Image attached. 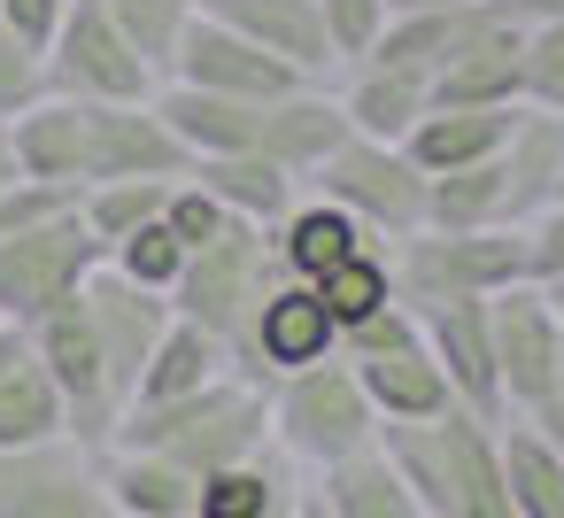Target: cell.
Listing matches in <instances>:
<instances>
[{
	"label": "cell",
	"mask_w": 564,
	"mask_h": 518,
	"mask_svg": "<svg viewBox=\"0 0 564 518\" xmlns=\"http://www.w3.org/2000/svg\"><path fill=\"white\" fill-rule=\"evenodd\" d=\"M109 271H124L132 287H155V294H171V279L186 271V240H178L163 217H148L132 240H117V248H109Z\"/></svg>",
	"instance_id": "40"
},
{
	"label": "cell",
	"mask_w": 564,
	"mask_h": 518,
	"mask_svg": "<svg viewBox=\"0 0 564 518\" xmlns=\"http://www.w3.org/2000/svg\"><path fill=\"white\" fill-rule=\"evenodd\" d=\"M63 209H78V186L17 179L9 194H0V240H9V233H32V225H47V217H63Z\"/></svg>",
	"instance_id": "43"
},
{
	"label": "cell",
	"mask_w": 564,
	"mask_h": 518,
	"mask_svg": "<svg viewBox=\"0 0 564 518\" xmlns=\"http://www.w3.org/2000/svg\"><path fill=\"white\" fill-rule=\"evenodd\" d=\"M163 86H194V94H225V101H279L302 78L279 55H263L256 40H240L232 24H217V17L194 9V24L178 32V55H171Z\"/></svg>",
	"instance_id": "12"
},
{
	"label": "cell",
	"mask_w": 564,
	"mask_h": 518,
	"mask_svg": "<svg viewBox=\"0 0 564 518\" xmlns=\"http://www.w3.org/2000/svg\"><path fill=\"white\" fill-rule=\"evenodd\" d=\"M24 348H32V341H24V333H17V325H0V371H9V364H17V356H24Z\"/></svg>",
	"instance_id": "50"
},
{
	"label": "cell",
	"mask_w": 564,
	"mask_h": 518,
	"mask_svg": "<svg viewBox=\"0 0 564 518\" xmlns=\"http://www.w3.org/2000/svg\"><path fill=\"white\" fill-rule=\"evenodd\" d=\"M556 202H564V179H556Z\"/></svg>",
	"instance_id": "53"
},
{
	"label": "cell",
	"mask_w": 564,
	"mask_h": 518,
	"mask_svg": "<svg viewBox=\"0 0 564 518\" xmlns=\"http://www.w3.org/2000/svg\"><path fill=\"white\" fill-rule=\"evenodd\" d=\"M487 348H495V379H502V410L525 418L556 395V348H564V310L549 287L518 279L502 294H487Z\"/></svg>",
	"instance_id": "9"
},
{
	"label": "cell",
	"mask_w": 564,
	"mask_h": 518,
	"mask_svg": "<svg viewBox=\"0 0 564 518\" xmlns=\"http://www.w3.org/2000/svg\"><path fill=\"white\" fill-rule=\"evenodd\" d=\"M101 263H109V256H101V240L86 233L78 209H63V217L32 225V233H9V240H0V325L32 333V325H40L47 310H63Z\"/></svg>",
	"instance_id": "6"
},
{
	"label": "cell",
	"mask_w": 564,
	"mask_h": 518,
	"mask_svg": "<svg viewBox=\"0 0 564 518\" xmlns=\"http://www.w3.org/2000/svg\"><path fill=\"white\" fill-rule=\"evenodd\" d=\"M348 140V117H340V94L333 86H294L279 101H263V125H256V155H271L294 186Z\"/></svg>",
	"instance_id": "17"
},
{
	"label": "cell",
	"mask_w": 564,
	"mask_h": 518,
	"mask_svg": "<svg viewBox=\"0 0 564 518\" xmlns=\"http://www.w3.org/2000/svg\"><path fill=\"white\" fill-rule=\"evenodd\" d=\"M394 263V302L410 310H433V302H487L525 271V225H495V233H402L387 248Z\"/></svg>",
	"instance_id": "4"
},
{
	"label": "cell",
	"mask_w": 564,
	"mask_h": 518,
	"mask_svg": "<svg viewBox=\"0 0 564 518\" xmlns=\"http://www.w3.org/2000/svg\"><path fill=\"white\" fill-rule=\"evenodd\" d=\"M24 179V163H17V140H9V125H0V194H9Z\"/></svg>",
	"instance_id": "49"
},
{
	"label": "cell",
	"mask_w": 564,
	"mask_h": 518,
	"mask_svg": "<svg viewBox=\"0 0 564 518\" xmlns=\"http://www.w3.org/2000/svg\"><path fill=\"white\" fill-rule=\"evenodd\" d=\"M379 441V410L356 379L348 356H325V364H302V371H279L271 379V449L310 479L356 449Z\"/></svg>",
	"instance_id": "2"
},
{
	"label": "cell",
	"mask_w": 564,
	"mask_h": 518,
	"mask_svg": "<svg viewBox=\"0 0 564 518\" xmlns=\"http://www.w3.org/2000/svg\"><path fill=\"white\" fill-rule=\"evenodd\" d=\"M402 341H417V310H410V302H387L379 317H364V325L340 333V356L364 364V356H387V348H402Z\"/></svg>",
	"instance_id": "44"
},
{
	"label": "cell",
	"mask_w": 564,
	"mask_h": 518,
	"mask_svg": "<svg viewBox=\"0 0 564 518\" xmlns=\"http://www.w3.org/2000/svg\"><path fill=\"white\" fill-rule=\"evenodd\" d=\"M502 179H510V217L533 225L549 202H556V179H564V117L556 109H525L510 117V140H502Z\"/></svg>",
	"instance_id": "21"
},
{
	"label": "cell",
	"mask_w": 564,
	"mask_h": 518,
	"mask_svg": "<svg viewBox=\"0 0 564 518\" xmlns=\"http://www.w3.org/2000/svg\"><path fill=\"white\" fill-rule=\"evenodd\" d=\"M63 9H70V0H0V32L24 40L32 55H47V40H55V24H63Z\"/></svg>",
	"instance_id": "46"
},
{
	"label": "cell",
	"mask_w": 564,
	"mask_h": 518,
	"mask_svg": "<svg viewBox=\"0 0 564 518\" xmlns=\"http://www.w3.org/2000/svg\"><path fill=\"white\" fill-rule=\"evenodd\" d=\"M86 317H94V341H101V356H109V387H117V402H132V387H140V371H148V356H155V341L171 333V294H155V287H132L124 271H94L86 279Z\"/></svg>",
	"instance_id": "14"
},
{
	"label": "cell",
	"mask_w": 564,
	"mask_h": 518,
	"mask_svg": "<svg viewBox=\"0 0 564 518\" xmlns=\"http://www.w3.org/2000/svg\"><path fill=\"white\" fill-rule=\"evenodd\" d=\"M502 472H510V510L518 518H564V456L525 418H502Z\"/></svg>",
	"instance_id": "34"
},
{
	"label": "cell",
	"mask_w": 564,
	"mask_h": 518,
	"mask_svg": "<svg viewBox=\"0 0 564 518\" xmlns=\"http://www.w3.org/2000/svg\"><path fill=\"white\" fill-rule=\"evenodd\" d=\"M379 456L410 487L417 518H456V456H448L441 418H425V425H379Z\"/></svg>",
	"instance_id": "29"
},
{
	"label": "cell",
	"mask_w": 564,
	"mask_h": 518,
	"mask_svg": "<svg viewBox=\"0 0 564 518\" xmlns=\"http://www.w3.org/2000/svg\"><path fill=\"white\" fill-rule=\"evenodd\" d=\"M294 495H302V472L279 449H256V456L202 479L194 518H294Z\"/></svg>",
	"instance_id": "25"
},
{
	"label": "cell",
	"mask_w": 564,
	"mask_h": 518,
	"mask_svg": "<svg viewBox=\"0 0 564 518\" xmlns=\"http://www.w3.org/2000/svg\"><path fill=\"white\" fill-rule=\"evenodd\" d=\"M525 425H533V433H541V441H549V449L564 456V402H556V395H549L541 410H525Z\"/></svg>",
	"instance_id": "47"
},
{
	"label": "cell",
	"mask_w": 564,
	"mask_h": 518,
	"mask_svg": "<svg viewBox=\"0 0 564 518\" xmlns=\"http://www.w3.org/2000/svg\"><path fill=\"white\" fill-rule=\"evenodd\" d=\"M271 248H279V271H286V279L317 287L333 263H348L356 248H371V233H364L348 209H333V202H317V194H294V209L271 225Z\"/></svg>",
	"instance_id": "20"
},
{
	"label": "cell",
	"mask_w": 564,
	"mask_h": 518,
	"mask_svg": "<svg viewBox=\"0 0 564 518\" xmlns=\"http://www.w3.org/2000/svg\"><path fill=\"white\" fill-rule=\"evenodd\" d=\"M101 487L117 518H194V495H202V479L155 449H101Z\"/></svg>",
	"instance_id": "24"
},
{
	"label": "cell",
	"mask_w": 564,
	"mask_h": 518,
	"mask_svg": "<svg viewBox=\"0 0 564 518\" xmlns=\"http://www.w3.org/2000/svg\"><path fill=\"white\" fill-rule=\"evenodd\" d=\"M317 17H325V47H333V63L348 71V63H364V55L379 47L387 17H394V0H317Z\"/></svg>",
	"instance_id": "41"
},
{
	"label": "cell",
	"mask_w": 564,
	"mask_h": 518,
	"mask_svg": "<svg viewBox=\"0 0 564 518\" xmlns=\"http://www.w3.org/2000/svg\"><path fill=\"white\" fill-rule=\"evenodd\" d=\"M86 294V287H78ZM63 302V310H47L24 341H32V356H40V371L55 379V395H63V433L70 441H86V449H109V433H117V418H124V402H117V387H109V356H101V341H94V317H86V302Z\"/></svg>",
	"instance_id": "7"
},
{
	"label": "cell",
	"mask_w": 564,
	"mask_h": 518,
	"mask_svg": "<svg viewBox=\"0 0 564 518\" xmlns=\"http://www.w3.org/2000/svg\"><path fill=\"white\" fill-rule=\"evenodd\" d=\"M510 17L518 24H549V17H564V0H510Z\"/></svg>",
	"instance_id": "48"
},
{
	"label": "cell",
	"mask_w": 564,
	"mask_h": 518,
	"mask_svg": "<svg viewBox=\"0 0 564 518\" xmlns=\"http://www.w3.org/2000/svg\"><path fill=\"white\" fill-rule=\"evenodd\" d=\"M302 194L348 209L371 240H402V233L425 225V171H417L394 140H364V132H348V140L302 179Z\"/></svg>",
	"instance_id": "5"
},
{
	"label": "cell",
	"mask_w": 564,
	"mask_h": 518,
	"mask_svg": "<svg viewBox=\"0 0 564 518\" xmlns=\"http://www.w3.org/2000/svg\"><path fill=\"white\" fill-rule=\"evenodd\" d=\"M310 495L325 503V518H417V503L394 479V464L379 456V441L340 456V464H325V472H310Z\"/></svg>",
	"instance_id": "30"
},
{
	"label": "cell",
	"mask_w": 564,
	"mask_h": 518,
	"mask_svg": "<svg viewBox=\"0 0 564 518\" xmlns=\"http://www.w3.org/2000/svg\"><path fill=\"white\" fill-rule=\"evenodd\" d=\"M518 101L564 117V17L518 24Z\"/></svg>",
	"instance_id": "39"
},
{
	"label": "cell",
	"mask_w": 564,
	"mask_h": 518,
	"mask_svg": "<svg viewBox=\"0 0 564 518\" xmlns=\"http://www.w3.org/2000/svg\"><path fill=\"white\" fill-rule=\"evenodd\" d=\"M333 94H340L348 132H364V140H394V148H402V132H410V125L433 109L425 78L387 71V63H348V71L333 78Z\"/></svg>",
	"instance_id": "22"
},
{
	"label": "cell",
	"mask_w": 564,
	"mask_h": 518,
	"mask_svg": "<svg viewBox=\"0 0 564 518\" xmlns=\"http://www.w3.org/2000/svg\"><path fill=\"white\" fill-rule=\"evenodd\" d=\"M279 279H286V271H279L271 225L225 217L202 248H186V271L171 279V317L202 325V333H209V341H225V356H232V341L248 333L256 302H263Z\"/></svg>",
	"instance_id": "3"
},
{
	"label": "cell",
	"mask_w": 564,
	"mask_h": 518,
	"mask_svg": "<svg viewBox=\"0 0 564 518\" xmlns=\"http://www.w3.org/2000/svg\"><path fill=\"white\" fill-rule=\"evenodd\" d=\"M9 140H17L24 179H47V186H78L86 194V101L47 94V101H32L9 125Z\"/></svg>",
	"instance_id": "23"
},
{
	"label": "cell",
	"mask_w": 564,
	"mask_h": 518,
	"mask_svg": "<svg viewBox=\"0 0 564 518\" xmlns=\"http://www.w3.org/2000/svg\"><path fill=\"white\" fill-rule=\"evenodd\" d=\"M448 456H456V518H518L510 510V472H502V425L471 410H441Z\"/></svg>",
	"instance_id": "26"
},
{
	"label": "cell",
	"mask_w": 564,
	"mask_h": 518,
	"mask_svg": "<svg viewBox=\"0 0 564 518\" xmlns=\"http://www.w3.org/2000/svg\"><path fill=\"white\" fill-rule=\"evenodd\" d=\"M417 333H425V356L441 364L456 410L502 425L510 410H502V379H495V348H487V302H433V310H417Z\"/></svg>",
	"instance_id": "15"
},
{
	"label": "cell",
	"mask_w": 564,
	"mask_h": 518,
	"mask_svg": "<svg viewBox=\"0 0 564 518\" xmlns=\"http://www.w3.org/2000/svg\"><path fill=\"white\" fill-rule=\"evenodd\" d=\"M294 518H325V503L310 495V479H302V495H294Z\"/></svg>",
	"instance_id": "51"
},
{
	"label": "cell",
	"mask_w": 564,
	"mask_h": 518,
	"mask_svg": "<svg viewBox=\"0 0 564 518\" xmlns=\"http://www.w3.org/2000/svg\"><path fill=\"white\" fill-rule=\"evenodd\" d=\"M325 356H340V325L325 317L317 287H302V279H279L256 302L248 333L232 341V371L256 387H271L279 371H302V364H325Z\"/></svg>",
	"instance_id": "11"
},
{
	"label": "cell",
	"mask_w": 564,
	"mask_h": 518,
	"mask_svg": "<svg viewBox=\"0 0 564 518\" xmlns=\"http://www.w3.org/2000/svg\"><path fill=\"white\" fill-rule=\"evenodd\" d=\"M202 17L232 24L240 40H256L263 55H279L302 86H333L340 63L325 47V17H317V0H202Z\"/></svg>",
	"instance_id": "16"
},
{
	"label": "cell",
	"mask_w": 564,
	"mask_h": 518,
	"mask_svg": "<svg viewBox=\"0 0 564 518\" xmlns=\"http://www.w3.org/2000/svg\"><path fill=\"white\" fill-rule=\"evenodd\" d=\"M186 140L155 101H86V186L101 179H186Z\"/></svg>",
	"instance_id": "13"
},
{
	"label": "cell",
	"mask_w": 564,
	"mask_h": 518,
	"mask_svg": "<svg viewBox=\"0 0 564 518\" xmlns=\"http://www.w3.org/2000/svg\"><path fill=\"white\" fill-rule=\"evenodd\" d=\"M510 117H518V109H425V117L402 132V155H410L425 179L495 163L502 140H510Z\"/></svg>",
	"instance_id": "19"
},
{
	"label": "cell",
	"mask_w": 564,
	"mask_h": 518,
	"mask_svg": "<svg viewBox=\"0 0 564 518\" xmlns=\"http://www.w3.org/2000/svg\"><path fill=\"white\" fill-rule=\"evenodd\" d=\"M356 379H364V395H371L379 425H425V418L456 410V395H448L441 364L425 356V333H417V341H402V348H387V356H364V364H356Z\"/></svg>",
	"instance_id": "18"
},
{
	"label": "cell",
	"mask_w": 564,
	"mask_h": 518,
	"mask_svg": "<svg viewBox=\"0 0 564 518\" xmlns=\"http://www.w3.org/2000/svg\"><path fill=\"white\" fill-rule=\"evenodd\" d=\"M101 9H109V24L140 47V63L163 78V71H171V55H178V32L194 24L202 0H101Z\"/></svg>",
	"instance_id": "38"
},
{
	"label": "cell",
	"mask_w": 564,
	"mask_h": 518,
	"mask_svg": "<svg viewBox=\"0 0 564 518\" xmlns=\"http://www.w3.org/2000/svg\"><path fill=\"white\" fill-rule=\"evenodd\" d=\"M556 302H564V287H556Z\"/></svg>",
	"instance_id": "54"
},
{
	"label": "cell",
	"mask_w": 564,
	"mask_h": 518,
	"mask_svg": "<svg viewBox=\"0 0 564 518\" xmlns=\"http://www.w3.org/2000/svg\"><path fill=\"white\" fill-rule=\"evenodd\" d=\"M0 518H117L101 487V449L55 433L32 449H0Z\"/></svg>",
	"instance_id": "10"
},
{
	"label": "cell",
	"mask_w": 564,
	"mask_h": 518,
	"mask_svg": "<svg viewBox=\"0 0 564 518\" xmlns=\"http://www.w3.org/2000/svg\"><path fill=\"white\" fill-rule=\"evenodd\" d=\"M32 101H47V55H32L24 40L0 32V125H17Z\"/></svg>",
	"instance_id": "42"
},
{
	"label": "cell",
	"mask_w": 564,
	"mask_h": 518,
	"mask_svg": "<svg viewBox=\"0 0 564 518\" xmlns=\"http://www.w3.org/2000/svg\"><path fill=\"white\" fill-rule=\"evenodd\" d=\"M109 449H155V456L186 464L194 479H209V472L271 449V387L225 371V379H209L178 402H140V410L117 418Z\"/></svg>",
	"instance_id": "1"
},
{
	"label": "cell",
	"mask_w": 564,
	"mask_h": 518,
	"mask_svg": "<svg viewBox=\"0 0 564 518\" xmlns=\"http://www.w3.org/2000/svg\"><path fill=\"white\" fill-rule=\"evenodd\" d=\"M155 86L163 78L109 24L101 0H70L55 40H47V94H63V101H155Z\"/></svg>",
	"instance_id": "8"
},
{
	"label": "cell",
	"mask_w": 564,
	"mask_h": 518,
	"mask_svg": "<svg viewBox=\"0 0 564 518\" xmlns=\"http://www.w3.org/2000/svg\"><path fill=\"white\" fill-rule=\"evenodd\" d=\"M225 371H232L225 341H209L202 325L171 317V333L155 341V356H148V371H140V387H132L124 410H140V402H178V395H194V387H209V379H225Z\"/></svg>",
	"instance_id": "32"
},
{
	"label": "cell",
	"mask_w": 564,
	"mask_h": 518,
	"mask_svg": "<svg viewBox=\"0 0 564 518\" xmlns=\"http://www.w3.org/2000/svg\"><path fill=\"white\" fill-rule=\"evenodd\" d=\"M387 248L394 240H371V248H356L348 263H333L325 279H317V302H325V317L348 333V325H364V317H379L387 302H394V263H387Z\"/></svg>",
	"instance_id": "36"
},
{
	"label": "cell",
	"mask_w": 564,
	"mask_h": 518,
	"mask_svg": "<svg viewBox=\"0 0 564 518\" xmlns=\"http://www.w3.org/2000/svg\"><path fill=\"white\" fill-rule=\"evenodd\" d=\"M556 310H564V302H556Z\"/></svg>",
	"instance_id": "55"
},
{
	"label": "cell",
	"mask_w": 564,
	"mask_h": 518,
	"mask_svg": "<svg viewBox=\"0 0 564 518\" xmlns=\"http://www.w3.org/2000/svg\"><path fill=\"white\" fill-rule=\"evenodd\" d=\"M186 179H194L225 217H248V225H279V217L294 209V194H302L271 155H194Z\"/></svg>",
	"instance_id": "27"
},
{
	"label": "cell",
	"mask_w": 564,
	"mask_h": 518,
	"mask_svg": "<svg viewBox=\"0 0 564 518\" xmlns=\"http://www.w3.org/2000/svg\"><path fill=\"white\" fill-rule=\"evenodd\" d=\"M171 186H178V179H101V186H86V194H78V217H86V233L101 240V256H109L117 240H132L148 217H163Z\"/></svg>",
	"instance_id": "37"
},
{
	"label": "cell",
	"mask_w": 564,
	"mask_h": 518,
	"mask_svg": "<svg viewBox=\"0 0 564 518\" xmlns=\"http://www.w3.org/2000/svg\"><path fill=\"white\" fill-rule=\"evenodd\" d=\"M425 94H433V109H518V24L479 40L471 55H456Z\"/></svg>",
	"instance_id": "33"
},
{
	"label": "cell",
	"mask_w": 564,
	"mask_h": 518,
	"mask_svg": "<svg viewBox=\"0 0 564 518\" xmlns=\"http://www.w3.org/2000/svg\"><path fill=\"white\" fill-rule=\"evenodd\" d=\"M163 125L186 140V155H256V125L263 101H225V94H194V86H155Z\"/></svg>",
	"instance_id": "28"
},
{
	"label": "cell",
	"mask_w": 564,
	"mask_h": 518,
	"mask_svg": "<svg viewBox=\"0 0 564 518\" xmlns=\"http://www.w3.org/2000/svg\"><path fill=\"white\" fill-rule=\"evenodd\" d=\"M55 433H63V395L40 371V356L24 348L0 371V449H32V441H55Z\"/></svg>",
	"instance_id": "35"
},
{
	"label": "cell",
	"mask_w": 564,
	"mask_h": 518,
	"mask_svg": "<svg viewBox=\"0 0 564 518\" xmlns=\"http://www.w3.org/2000/svg\"><path fill=\"white\" fill-rule=\"evenodd\" d=\"M163 225H171V233H178L186 248H202V240H209V233L225 225V209H217V202H209V194H202L194 179H178V186H171V202H163Z\"/></svg>",
	"instance_id": "45"
},
{
	"label": "cell",
	"mask_w": 564,
	"mask_h": 518,
	"mask_svg": "<svg viewBox=\"0 0 564 518\" xmlns=\"http://www.w3.org/2000/svg\"><path fill=\"white\" fill-rule=\"evenodd\" d=\"M556 402H564V348H556Z\"/></svg>",
	"instance_id": "52"
},
{
	"label": "cell",
	"mask_w": 564,
	"mask_h": 518,
	"mask_svg": "<svg viewBox=\"0 0 564 518\" xmlns=\"http://www.w3.org/2000/svg\"><path fill=\"white\" fill-rule=\"evenodd\" d=\"M495 225H518L502 163H471V171L425 179V233H495Z\"/></svg>",
	"instance_id": "31"
}]
</instances>
